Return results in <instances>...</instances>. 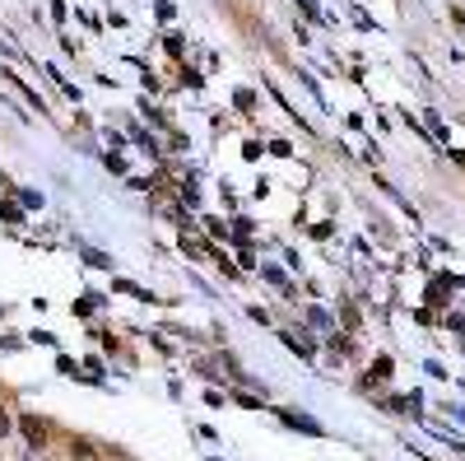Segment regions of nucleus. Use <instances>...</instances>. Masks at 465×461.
Segmentation results:
<instances>
[{
    "instance_id": "obj_2",
    "label": "nucleus",
    "mask_w": 465,
    "mask_h": 461,
    "mask_svg": "<svg viewBox=\"0 0 465 461\" xmlns=\"http://www.w3.org/2000/svg\"><path fill=\"white\" fill-rule=\"evenodd\" d=\"M279 419H284L289 429H303V433H321V424H316V419H307V415H294V410H279Z\"/></svg>"
},
{
    "instance_id": "obj_3",
    "label": "nucleus",
    "mask_w": 465,
    "mask_h": 461,
    "mask_svg": "<svg viewBox=\"0 0 465 461\" xmlns=\"http://www.w3.org/2000/svg\"><path fill=\"white\" fill-rule=\"evenodd\" d=\"M75 457H79V461H98V457H93V447L84 443V438H75Z\"/></svg>"
},
{
    "instance_id": "obj_4",
    "label": "nucleus",
    "mask_w": 465,
    "mask_h": 461,
    "mask_svg": "<svg viewBox=\"0 0 465 461\" xmlns=\"http://www.w3.org/2000/svg\"><path fill=\"white\" fill-rule=\"evenodd\" d=\"M15 429V424H10V415H5V410H0V438H5V433Z\"/></svg>"
},
{
    "instance_id": "obj_1",
    "label": "nucleus",
    "mask_w": 465,
    "mask_h": 461,
    "mask_svg": "<svg viewBox=\"0 0 465 461\" xmlns=\"http://www.w3.org/2000/svg\"><path fill=\"white\" fill-rule=\"evenodd\" d=\"M19 433H24V438H28L33 447H42V443H46V419L24 415V419H19Z\"/></svg>"
}]
</instances>
